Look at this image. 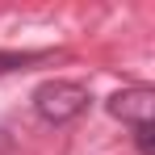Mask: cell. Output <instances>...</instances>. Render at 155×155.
<instances>
[{"label": "cell", "mask_w": 155, "mask_h": 155, "mask_svg": "<svg viewBox=\"0 0 155 155\" xmlns=\"http://www.w3.org/2000/svg\"><path fill=\"white\" fill-rule=\"evenodd\" d=\"M34 109H38V117L63 126V122H71L88 109V88L76 84V80H46L34 92Z\"/></svg>", "instance_id": "6da1fadb"}, {"label": "cell", "mask_w": 155, "mask_h": 155, "mask_svg": "<svg viewBox=\"0 0 155 155\" xmlns=\"http://www.w3.org/2000/svg\"><path fill=\"white\" fill-rule=\"evenodd\" d=\"M109 113L117 117V122H126V126H151L155 117V88L147 84H138V88H122V92H113L109 97Z\"/></svg>", "instance_id": "7a4b0ae2"}, {"label": "cell", "mask_w": 155, "mask_h": 155, "mask_svg": "<svg viewBox=\"0 0 155 155\" xmlns=\"http://www.w3.org/2000/svg\"><path fill=\"white\" fill-rule=\"evenodd\" d=\"M34 59H42V54H29V51H0V71H13V67H25V63H34Z\"/></svg>", "instance_id": "3957f363"}, {"label": "cell", "mask_w": 155, "mask_h": 155, "mask_svg": "<svg viewBox=\"0 0 155 155\" xmlns=\"http://www.w3.org/2000/svg\"><path fill=\"white\" fill-rule=\"evenodd\" d=\"M134 134H138V151H143V155H155V130L151 126H138Z\"/></svg>", "instance_id": "277c9868"}, {"label": "cell", "mask_w": 155, "mask_h": 155, "mask_svg": "<svg viewBox=\"0 0 155 155\" xmlns=\"http://www.w3.org/2000/svg\"><path fill=\"white\" fill-rule=\"evenodd\" d=\"M8 151V134H4V130H0V155Z\"/></svg>", "instance_id": "5b68a950"}]
</instances>
